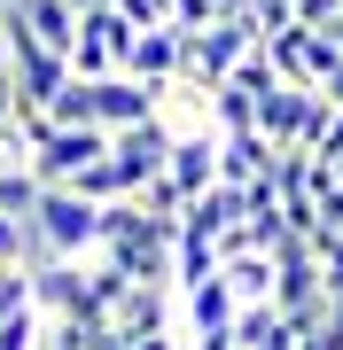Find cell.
Instances as JSON below:
<instances>
[{"label":"cell","instance_id":"14","mask_svg":"<svg viewBox=\"0 0 343 350\" xmlns=\"http://www.w3.org/2000/svg\"><path fill=\"white\" fill-rule=\"evenodd\" d=\"M234 319H242V304H234L227 280H203V288L179 296V327H188V335H227Z\"/></svg>","mask_w":343,"mask_h":350},{"label":"cell","instance_id":"7","mask_svg":"<svg viewBox=\"0 0 343 350\" xmlns=\"http://www.w3.org/2000/svg\"><path fill=\"white\" fill-rule=\"evenodd\" d=\"M133 39H140V31L110 8V0L86 8V16H78V39H71V78H117L125 55H133Z\"/></svg>","mask_w":343,"mask_h":350},{"label":"cell","instance_id":"23","mask_svg":"<svg viewBox=\"0 0 343 350\" xmlns=\"http://www.w3.org/2000/svg\"><path fill=\"white\" fill-rule=\"evenodd\" d=\"M39 335H47V319H39V312H16V319H0V350H31Z\"/></svg>","mask_w":343,"mask_h":350},{"label":"cell","instance_id":"26","mask_svg":"<svg viewBox=\"0 0 343 350\" xmlns=\"http://www.w3.org/2000/svg\"><path fill=\"white\" fill-rule=\"evenodd\" d=\"M172 16H179L188 31H203V24H218V0H172Z\"/></svg>","mask_w":343,"mask_h":350},{"label":"cell","instance_id":"2","mask_svg":"<svg viewBox=\"0 0 343 350\" xmlns=\"http://www.w3.org/2000/svg\"><path fill=\"white\" fill-rule=\"evenodd\" d=\"M250 47H257V31L242 24V16H218V24H203V31H188V24H179V86L218 94Z\"/></svg>","mask_w":343,"mask_h":350},{"label":"cell","instance_id":"1","mask_svg":"<svg viewBox=\"0 0 343 350\" xmlns=\"http://www.w3.org/2000/svg\"><path fill=\"white\" fill-rule=\"evenodd\" d=\"M31 241H39V265H86L102 250V202H86L78 187H39L31 202Z\"/></svg>","mask_w":343,"mask_h":350},{"label":"cell","instance_id":"5","mask_svg":"<svg viewBox=\"0 0 343 350\" xmlns=\"http://www.w3.org/2000/svg\"><path fill=\"white\" fill-rule=\"evenodd\" d=\"M335 101L328 94H305V86H273L257 101V133L273 140V148H320V133H328Z\"/></svg>","mask_w":343,"mask_h":350},{"label":"cell","instance_id":"4","mask_svg":"<svg viewBox=\"0 0 343 350\" xmlns=\"http://www.w3.org/2000/svg\"><path fill=\"white\" fill-rule=\"evenodd\" d=\"M102 156H110V133L102 125H47L39 148H31V179H39V187H78Z\"/></svg>","mask_w":343,"mask_h":350},{"label":"cell","instance_id":"24","mask_svg":"<svg viewBox=\"0 0 343 350\" xmlns=\"http://www.w3.org/2000/svg\"><path fill=\"white\" fill-rule=\"evenodd\" d=\"M31 350H94V327H71V319H47V335Z\"/></svg>","mask_w":343,"mask_h":350},{"label":"cell","instance_id":"25","mask_svg":"<svg viewBox=\"0 0 343 350\" xmlns=\"http://www.w3.org/2000/svg\"><path fill=\"white\" fill-rule=\"evenodd\" d=\"M335 16H343V0H296V24L305 31H328Z\"/></svg>","mask_w":343,"mask_h":350},{"label":"cell","instance_id":"19","mask_svg":"<svg viewBox=\"0 0 343 350\" xmlns=\"http://www.w3.org/2000/svg\"><path fill=\"white\" fill-rule=\"evenodd\" d=\"M31 202H39L31 163H0V218H31Z\"/></svg>","mask_w":343,"mask_h":350},{"label":"cell","instance_id":"31","mask_svg":"<svg viewBox=\"0 0 343 350\" xmlns=\"http://www.w3.org/2000/svg\"><path fill=\"white\" fill-rule=\"evenodd\" d=\"M335 109H343V101H335Z\"/></svg>","mask_w":343,"mask_h":350},{"label":"cell","instance_id":"10","mask_svg":"<svg viewBox=\"0 0 343 350\" xmlns=\"http://www.w3.org/2000/svg\"><path fill=\"white\" fill-rule=\"evenodd\" d=\"M281 148L266 133H218V187H250V179H273Z\"/></svg>","mask_w":343,"mask_h":350},{"label":"cell","instance_id":"15","mask_svg":"<svg viewBox=\"0 0 343 350\" xmlns=\"http://www.w3.org/2000/svg\"><path fill=\"white\" fill-rule=\"evenodd\" d=\"M234 342L242 350H305V327L281 312V304H250V312L234 319Z\"/></svg>","mask_w":343,"mask_h":350},{"label":"cell","instance_id":"8","mask_svg":"<svg viewBox=\"0 0 343 350\" xmlns=\"http://www.w3.org/2000/svg\"><path fill=\"white\" fill-rule=\"evenodd\" d=\"M86 94H94V125L102 133H133V125H149V117H164V94L156 86H140V78H86Z\"/></svg>","mask_w":343,"mask_h":350},{"label":"cell","instance_id":"20","mask_svg":"<svg viewBox=\"0 0 343 350\" xmlns=\"http://www.w3.org/2000/svg\"><path fill=\"white\" fill-rule=\"evenodd\" d=\"M31 265H39L31 218H0V273H31Z\"/></svg>","mask_w":343,"mask_h":350},{"label":"cell","instance_id":"28","mask_svg":"<svg viewBox=\"0 0 343 350\" xmlns=\"http://www.w3.org/2000/svg\"><path fill=\"white\" fill-rule=\"evenodd\" d=\"M328 39H335V47H343V16H335V24H328Z\"/></svg>","mask_w":343,"mask_h":350},{"label":"cell","instance_id":"30","mask_svg":"<svg viewBox=\"0 0 343 350\" xmlns=\"http://www.w3.org/2000/svg\"><path fill=\"white\" fill-rule=\"evenodd\" d=\"M78 8H102V0H78Z\"/></svg>","mask_w":343,"mask_h":350},{"label":"cell","instance_id":"17","mask_svg":"<svg viewBox=\"0 0 343 350\" xmlns=\"http://www.w3.org/2000/svg\"><path fill=\"white\" fill-rule=\"evenodd\" d=\"M218 280L234 288V304H242V312H250V304H273V257H266V250L227 257V265H218Z\"/></svg>","mask_w":343,"mask_h":350},{"label":"cell","instance_id":"18","mask_svg":"<svg viewBox=\"0 0 343 350\" xmlns=\"http://www.w3.org/2000/svg\"><path fill=\"white\" fill-rule=\"evenodd\" d=\"M218 265H227V250H218V241H203V234H179V250H172V288L188 296V288L218 280Z\"/></svg>","mask_w":343,"mask_h":350},{"label":"cell","instance_id":"13","mask_svg":"<svg viewBox=\"0 0 343 350\" xmlns=\"http://www.w3.org/2000/svg\"><path fill=\"white\" fill-rule=\"evenodd\" d=\"M125 78H140V86H179V24H164V31H140L133 39V55H125Z\"/></svg>","mask_w":343,"mask_h":350},{"label":"cell","instance_id":"9","mask_svg":"<svg viewBox=\"0 0 343 350\" xmlns=\"http://www.w3.org/2000/svg\"><path fill=\"white\" fill-rule=\"evenodd\" d=\"M164 179H172L188 202H195V195H211V187H218V133H179V140H172Z\"/></svg>","mask_w":343,"mask_h":350},{"label":"cell","instance_id":"11","mask_svg":"<svg viewBox=\"0 0 343 350\" xmlns=\"http://www.w3.org/2000/svg\"><path fill=\"white\" fill-rule=\"evenodd\" d=\"M8 16L24 24L39 47H55V55H71V39H78V0H8Z\"/></svg>","mask_w":343,"mask_h":350},{"label":"cell","instance_id":"29","mask_svg":"<svg viewBox=\"0 0 343 350\" xmlns=\"http://www.w3.org/2000/svg\"><path fill=\"white\" fill-rule=\"evenodd\" d=\"M0 24H8V0H0Z\"/></svg>","mask_w":343,"mask_h":350},{"label":"cell","instance_id":"22","mask_svg":"<svg viewBox=\"0 0 343 350\" xmlns=\"http://www.w3.org/2000/svg\"><path fill=\"white\" fill-rule=\"evenodd\" d=\"M110 8L125 16L133 31H164V24H179V16H172V0H110Z\"/></svg>","mask_w":343,"mask_h":350},{"label":"cell","instance_id":"3","mask_svg":"<svg viewBox=\"0 0 343 350\" xmlns=\"http://www.w3.org/2000/svg\"><path fill=\"white\" fill-rule=\"evenodd\" d=\"M266 55H273L281 86H305V94H328V101H343V47H335L328 31L289 24V31H273V39H266Z\"/></svg>","mask_w":343,"mask_h":350},{"label":"cell","instance_id":"16","mask_svg":"<svg viewBox=\"0 0 343 350\" xmlns=\"http://www.w3.org/2000/svg\"><path fill=\"white\" fill-rule=\"evenodd\" d=\"M242 226V187H211L188 202V218H179V234H203V241H227Z\"/></svg>","mask_w":343,"mask_h":350},{"label":"cell","instance_id":"21","mask_svg":"<svg viewBox=\"0 0 343 350\" xmlns=\"http://www.w3.org/2000/svg\"><path fill=\"white\" fill-rule=\"evenodd\" d=\"M312 257H320V280H328V304L343 312V234H320Z\"/></svg>","mask_w":343,"mask_h":350},{"label":"cell","instance_id":"6","mask_svg":"<svg viewBox=\"0 0 343 350\" xmlns=\"http://www.w3.org/2000/svg\"><path fill=\"white\" fill-rule=\"evenodd\" d=\"M31 312L39 319H71V327H110L102 312V296H94V280H86V265H31Z\"/></svg>","mask_w":343,"mask_h":350},{"label":"cell","instance_id":"12","mask_svg":"<svg viewBox=\"0 0 343 350\" xmlns=\"http://www.w3.org/2000/svg\"><path fill=\"white\" fill-rule=\"evenodd\" d=\"M117 335H172L179 327V296L172 288H125V304L110 312Z\"/></svg>","mask_w":343,"mask_h":350},{"label":"cell","instance_id":"27","mask_svg":"<svg viewBox=\"0 0 343 350\" xmlns=\"http://www.w3.org/2000/svg\"><path fill=\"white\" fill-rule=\"evenodd\" d=\"M188 350H242V342H234V327H227V335H188Z\"/></svg>","mask_w":343,"mask_h":350}]
</instances>
